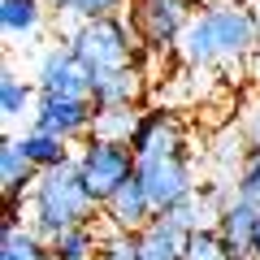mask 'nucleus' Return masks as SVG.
Listing matches in <instances>:
<instances>
[{"instance_id":"obj_3","label":"nucleus","mask_w":260,"mask_h":260,"mask_svg":"<svg viewBox=\"0 0 260 260\" xmlns=\"http://www.w3.org/2000/svg\"><path fill=\"white\" fill-rule=\"evenodd\" d=\"M61 44H70V52L78 56V65L87 70V78L135 65L139 52V35L130 26V18H95V22H65Z\"/></svg>"},{"instance_id":"obj_10","label":"nucleus","mask_w":260,"mask_h":260,"mask_svg":"<svg viewBox=\"0 0 260 260\" xmlns=\"http://www.w3.org/2000/svg\"><path fill=\"white\" fill-rule=\"evenodd\" d=\"M156 217H160V213H156V204H152V195H148V186H143L139 174H135V178H130V182L109 200V204H104V221H109V230L143 234Z\"/></svg>"},{"instance_id":"obj_24","label":"nucleus","mask_w":260,"mask_h":260,"mask_svg":"<svg viewBox=\"0 0 260 260\" xmlns=\"http://www.w3.org/2000/svg\"><path fill=\"white\" fill-rule=\"evenodd\" d=\"M234 195H243L247 204L260 208V152H256V148H247L239 174H234Z\"/></svg>"},{"instance_id":"obj_22","label":"nucleus","mask_w":260,"mask_h":260,"mask_svg":"<svg viewBox=\"0 0 260 260\" xmlns=\"http://www.w3.org/2000/svg\"><path fill=\"white\" fill-rule=\"evenodd\" d=\"M186 260H243V256H234V247L217 234V225H204V230L186 234Z\"/></svg>"},{"instance_id":"obj_21","label":"nucleus","mask_w":260,"mask_h":260,"mask_svg":"<svg viewBox=\"0 0 260 260\" xmlns=\"http://www.w3.org/2000/svg\"><path fill=\"white\" fill-rule=\"evenodd\" d=\"M48 9H56L70 22H95V18H117L130 9V0H48Z\"/></svg>"},{"instance_id":"obj_20","label":"nucleus","mask_w":260,"mask_h":260,"mask_svg":"<svg viewBox=\"0 0 260 260\" xmlns=\"http://www.w3.org/2000/svg\"><path fill=\"white\" fill-rule=\"evenodd\" d=\"M52 243V256L56 260H95V251H100V230L95 225H74V230L56 234Z\"/></svg>"},{"instance_id":"obj_9","label":"nucleus","mask_w":260,"mask_h":260,"mask_svg":"<svg viewBox=\"0 0 260 260\" xmlns=\"http://www.w3.org/2000/svg\"><path fill=\"white\" fill-rule=\"evenodd\" d=\"M130 148H135V160L178 156V152H186V126L174 117V113H143Z\"/></svg>"},{"instance_id":"obj_8","label":"nucleus","mask_w":260,"mask_h":260,"mask_svg":"<svg viewBox=\"0 0 260 260\" xmlns=\"http://www.w3.org/2000/svg\"><path fill=\"white\" fill-rule=\"evenodd\" d=\"M91 121H95V104L91 100H70V95H39L35 113H30V130L61 135L65 143L91 139Z\"/></svg>"},{"instance_id":"obj_16","label":"nucleus","mask_w":260,"mask_h":260,"mask_svg":"<svg viewBox=\"0 0 260 260\" xmlns=\"http://www.w3.org/2000/svg\"><path fill=\"white\" fill-rule=\"evenodd\" d=\"M0 260H56L52 243L44 234H35L26 221H13L5 217V230H0Z\"/></svg>"},{"instance_id":"obj_11","label":"nucleus","mask_w":260,"mask_h":260,"mask_svg":"<svg viewBox=\"0 0 260 260\" xmlns=\"http://www.w3.org/2000/svg\"><path fill=\"white\" fill-rule=\"evenodd\" d=\"M143 91H148V74L143 65H121V70H109V74H95L91 78V104L95 109H139Z\"/></svg>"},{"instance_id":"obj_2","label":"nucleus","mask_w":260,"mask_h":260,"mask_svg":"<svg viewBox=\"0 0 260 260\" xmlns=\"http://www.w3.org/2000/svg\"><path fill=\"white\" fill-rule=\"evenodd\" d=\"M22 208H26V225L35 234L56 239V234L74 230V225H91L100 204H95V195L87 191L78 160H65V165L44 169V174L35 178V186H30V195H26Z\"/></svg>"},{"instance_id":"obj_15","label":"nucleus","mask_w":260,"mask_h":260,"mask_svg":"<svg viewBox=\"0 0 260 260\" xmlns=\"http://www.w3.org/2000/svg\"><path fill=\"white\" fill-rule=\"evenodd\" d=\"M0 26L9 39H35L48 26V0H0Z\"/></svg>"},{"instance_id":"obj_14","label":"nucleus","mask_w":260,"mask_h":260,"mask_svg":"<svg viewBox=\"0 0 260 260\" xmlns=\"http://www.w3.org/2000/svg\"><path fill=\"white\" fill-rule=\"evenodd\" d=\"M139 260H186V230L160 213L139 234Z\"/></svg>"},{"instance_id":"obj_5","label":"nucleus","mask_w":260,"mask_h":260,"mask_svg":"<svg viewBox=\"0 0 260 260\" xmlns=\"http://www.w3.org/2000/svg\"><path fill=\"white\" fill-rule=\"evenodd\" d=\"M130 26L143 48L152 52H178V39L195 18V0H130Z\"/></svg>"},{"instance_id":"obj_13","label":"nucleus","mask_w":260,"mask_h":260,"mask_svg":"<svg viewBox=\"0 0 260 260\" xmlns=\"http://www.w3.org/2000/svg\"><path fill=\"white\" fill-rule=\"evenodd\" d=\"M256 221H260V208L247 204L243 195H230V200L217 208V217H213L217 234H221V239L234 247V256H243V260H251V234H256Z\"/></svg>"},{"instance_id":"obj_7","label":"nucleus","mask_w":260,"mask_h":260,"mask_svg":"<svg viewBox=\"0 0 260 260\" xmlns=\"http://www.w3.org/2000/svg\"><path fill=\"white\" fill-rule=\"evenodd\" d=\"M139 178L148 186L156 213H169V208H178L182 200L195 195V169H191V156L186 152L160 156V160H139Z\"/></svg>"},{"instance_id":"obj_26","label":"nucleus","mask_w":260,"mask_h":260,"mask_svg":"<svg viewBox=\"0 0 260 260\" xmlns=\"http://www.w3.org/2000/svg\"><path fill=\"white\" fill-rule=\"evenodd\" d=\"M251 260H260V221H256V234H251Z\"/></svg>"},{"instance_id":"obj_23","label":"nucleus","mask_w":260,"mask_h":260,"mask_svg":"<svg viewBox=\"0 0 260 260\" xmlns=\"http://www.w3.org/2000/svg\"><path fill=\"white\" fill-rule=\"evenodd\" d=\"M95 260H139V234L104 230V234H100V251H95Z\"/></svg>"},{"instance_id":"obj_25","label":"nucleus","mask_w":260,"mask_h":260,"mask_svg":"<svg viewBox=\"0 0 260 260\" xmlns=\"http://www.w3.org/2000/svg\"><path fill=\"white\" fill-rule=\"evenodd\" d=\"M239 130H243V139H247V148H256V152H260V95L247 104V109H243Z\"/></svg>"},{"instance_id":"obj_12","label":"nucleus","mask_w":260,"mask_h":260,"mask_svg":"<svg viewBox=\"0 0 260 260\" xmlns=\"http://www.w3.org/2000/svg\"><path fill=\"white\" fill-rule=\"evenodd\" d=\"M35 178H39V169L26 160L22 143L5 139V148H0V191H5V200H9V217L13 221H22V204H26Z\"/></svg>"},{"instance_id":"obj_17","label":"nucleus","mask_w":260,"mask_h":260,"mask_svg":"<svg viewBox=\"0 0 260 260\" xmlns=\"http://www.w3.org/2000/svg\"><path fill=\"white\" fill-rule=\"evenodd\" d=\"M35 100H39L35 78H22L18 70L5 61V70H0V113H5V121H18V117H26V113H35Z\"/></svg>"},{"instance_id":"obj_19","label":"nucleus","mask_w":260,"mask_h":260,"mask_svg":"<svg viewBox=\"0 0 260 260\" xmlns=\"http://www.w3.org/2000/svg\"><path fill=\"white\" fill-rule=\"evenodd\" d=\"M143 113L139 109H95L91 121V139H109V143H130L139 130Z\"/></svg>"},{"instance_id":"obj_6","label":"nucleus","mask_w":260,"mask_h":260,"mask_svg":"<svg viewBox=\"0 0 260 260\" xmlns=\"http://www.w3.org/2000/svg\"><path fill=\"white\" fill-rule=\"evenodd\" d=\"M30 78H35L39 95H70V100H91V78H87V70L78 65V56L70 52V44H48L35 52V70H30Z\"/></svg>"},{"instance_id":"obj_29","label":"nucleus","mask_w":260,"mask_h":260,"mask_svg":"<svg viewBox=\"0 0 260 260\" xmlns=\"http://www.w3.org/2000/svg\"><path fill=\"white\" fill-rule=\"evenodd\" d=\"M256 9H260V0H256Z\"/></svg>"},{"instance_id":"obj_1","label":"nucleus","mask_w":260,"mask_h":260,"mask_svg":"<svg viewBox=\"0 0 260 260\" xmlns=\"http://www.w3.org/2000/svg\"><path fill=\"white\" fill-rule=\"evenodd\" d=\"M260 52V9L239 0L200 5L178 39V56L191 70H230Z\"/></svg>"},{"instance_id":"obj_27","label":"nucleus","mask_w":260,"mask_h":260,"mask_svg":"<svg viewBox=\"0 0 260 260\" xmlns=\"http://www.w3.org/2000/svg\"><path fill=\"white\" fill-rule=\"evenodd\" d=\"M251 78H256V83H260V52L251 56Z\"/></svg>"},{"instance_id":"obj_28","label":"nucleus","mask_w":260,"mask_h":260,"mask_svg":"<svg viewBox=\"0 0 260 260\" xmlns=\"http://www.w3.org/2000/svg\"><path fill=\"white\" fill-rule=\"evenodd\" d=\"M204 5H213V0H204ZM239 5H251V0H239Z\"/></svg>"},{"instance_id":"obj_4","label":"nucleus","mask_w":260,"mask_h":260,"mask_svg":"<svg viewBox=\"0 0 260 260\" xmlns=\"http://www.w3.org/2000/svg\"><path fill=\"white\" fill-rule=\"evenodd\" d=\"M78 169H83L87 191L95 195V204H109L113 195L139 174V160H135V148L130 143H109V139H87L78 148Z\"/></svg>"},{"instance_id":"obj_18","label":"nucleus","mask_w":260,"mask_h":260,"mask_svg":"<svg viewBox=\"0 0 260 260\" xmlns=\"http://www.w3.org/2000/svg\"><path fill=\"white\" fill-rule=\"evenodd\" d=\"M22 152H26V160L44 174V169H56L65 165V160H74V152H70V143L61 139V135H48V130H26V135H18Z\"/></svg>"}]
</instances>
